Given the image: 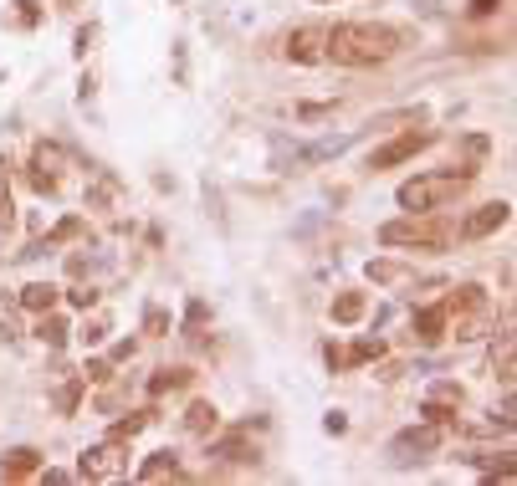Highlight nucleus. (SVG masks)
Listing matches in <instances>:
<instances>
[{"mask_svg": "<svg viewBox=\"0 0 517 486\" xmlns=\"http://www.w3.org/2000/svg\"><path fill=\"white\" fill-rule=\"evenodd\" d=\"M400 47H405V36L379 21H343L328 31V62H338V67H379Z\"/></svg>", "mask_w": 517, "mask_h": 486, "instance_id": "nucleus-1", "label": "nucleus"}, {"mask_svg": "<svg viewBox=\"0 0 517 486\" xmlns=\"http://www.w3.org/2000/svg\"><path fill=\"white\" fill-rule=\"evenodd\" d=\"M471 180H477V169H425L400 185V205L405 210H446L471 190Z\"/></svg>", "mask_w": 517, "mask_h": 486, "instance_id": "nucleus-2", "label": "nucleus"}, {"mask_svg": "<svg viewBox=\"0 0 517 486\" xmlns=\"http://www.w3.org/2000/svg\"><path fill=\"white\" fill-rule=\"evenodd\" d=\"M497 328V313H492V297L477 287V282H466L446 297V338L456 343H477Z\"/></svg>", "mask_w": 517, "mask_h": 486, "instance_id": "nucleus-3", "label": "nucleus"}, {"mask_svg": "<svg viewBox=\"0 0 517 486\" xmlns=\"http://www.w3.org/2000/svg\"><path fill=\"white\" fill-rule=\"evenodd\" d=\"M379 241L395 246V251H441L451 241V226L436 210H405L400 220H384Z\"/></svg>", "mask_w": 517, "mask_h": 486, "instance_id": "nucleus-4", "label": "nucleus"}, {"mask_svg": "<svg viewBox=\"0 0 517 486\" xmlns=\"http://www.w3.org/2000/svg\"><path fill=\"white\" fill-rule=\"evenodd\" d=\"M441 440H446V430L441 425H430V420H420V425H410V430H400L395 440H390V466H420L425 456H436L441 451Z\"/></svg>", "mask_w": 517, "mask_h": 486, "instance_id": "nucleus-5", "label": "nucleus"}, {"mask_svg": "<svg viewBox=\"0 0 517 486\" xmlns=\"http://www.w3.org/2000/svg\"><path fill=\"white\" fill-rule=\"evenodd\" d=\"M123 471H128V440H118V435H108L103 446H93V451H82V461H77L82 481H113Z\"/></svg>", "mask_w": 517, "mask_h": 486, "instance_id": "nucleus-6", "label": "nucleus"}, {"mask_svg": "<svg viewBox=\"0 0 517 486\" xmlns=\"http://www.w3.org/2000/svg\"><path fill=\"white\" fill-rule=\"evenodd\" d=\"M282 52L297 67H318V62H328V31L323 26H297V31H287Z\"/></svg>", "mask_w": 517, "mask_h": 486, "instance_id": "nucleus-7", "label": "nucleus"}, {"mask_svg": "<svg viewBox=\"0 0 517 486\" xmlns=\"http://www.w3.org/2000/svg\"><path fill=\"white\" fill-rule=\"evenodd\" d=\"M62 164H67V154L57 144H36L31 149V174H26L31 190L36 195H57L62 190Z\"/></svg>", "mask_w": 517, "mask_h": 486, "instance_id": "nucleus-8", "label": "nucleus"}, {"mask_svg": "<svg viewBox=\"0 0 517 486\" xmlns=\"http://www.w3.org/2000/svg\"><path fill=\"white\" fill-rule=\"evenodd\" d=\"M461 405H466V394H461V384L441 379L436 389L425 394V405H420V415H425L430 425H441V430H451V425L461 420Z\"/></svg>", "mask_w": 517, "mask_h": 486, "instance_id": "nucleus-9", "label": "nucleus"}, {"mask_svg": "<svg viewBox=\"0 0 517 486\" xmlns=\"http://www.w3.org/2000/svg\"><path fill=\"white\" fill-rule=\"evenodd\" d=\"M436 144V134H425V128H410V134H400V139H390V144H379L374 154H369V169L379 174V169H395V164H405V159H415L420 149H430Z\"/></svg>", "mask_w": 517, "mask_h": 486, "instance_id": "nucleus-10", "label": "nucleus"}, {"mask_svg": "<svg viewBox=\"0 0 517 486\" xmlns=\"http://www.w3.org/2000/svg\"><path fill=\"white\" fill-rule=\"evenodd\" d=\"M512 220V205L507 200H492V205H482V210H471L466 220H461V236L466 241H482V236H497L502 226Z\"/></svg>", "mask_w": 517, "mask_h": 486, "instance_id": "nucleus-11", "label": "nucleus"}, {"mask_svg": "<svg viewBox=\"0 0 517 486\" xmlns=\"http://www.w3.org/2000/svg\"><path fill=\"white\" fill-rule=\"evenodd\" d=\"M210 456L221 461V466H256L262 461V446H256L251 435H226V440H215Z\"/></svg>", "mask_w": 517, "mask_h": 486, "instance_id": "nucleus-12", "label": "nucleus"}, {"mask_svg": "<svg viewBox=\"0 0 517 486\" xmlns=\"http://www.w3.org/2000/svg\"><path fill=\"white\" fill-rule=\"evenodd\" d=\"M410 328H415V343H420V348H436V343L446 338V302H436V307H420Z\"/></svg>", "mask_w": 517, "mask_h": 486, "instance_id": "nucleus-13", "label": "nucleus"}, {"mask_svg": "<svg viewBox=\"0 0 517 486\" xmlns=\"http://www.w3.org/2000/svg\"><path fill=\"white\" fill-rule=\"evenodd\" d=\"M16 297H21V313H36V318H41V313H52V307L62 302V287H57V282H26Z\"/></svg>", "mask_w": 517, "mask_h": 486, "instance_id": "nucleus-14", "label": "nucleus"}, {"mask_svg": "<svg viewBox=\"0 0 517 486\" xmlns=\"http://www.w3.org/2000/svg\"><path fill=\"white\" fill-rule=\"evenodd\" d=\"M364 272H369L374 287H405V282H415V267H405V261H390V256H374Z\"/></svg>", "mask_w": 517, "mask_h": 486, "instance_id": "nucleus-15", "label": "nucleus"}, {"mask_svg": "<svg viewBox=\"0 0 517 486\" xmlns=\"http://www.w3.org/2000/svg\"><path fill=\"white\" fill-rule=\"evenodd\" d=\"M118 200H123V185H118V174L98 169L93 180H88V205H93V210H113Z\"/></svg>", "mask_w": 517, "mask_h": 486, "instance_id": "nucleus-16", "label": "nucleus"}, {"mask_svg": "<svg viewBox=\"0 0 517 486\" xmlns=\"http://www.w3.org/2000/svg\"><path fill=\"white\" fill-rule=\"evenodd\" d=\"M36 471H41V451H31V446H21V451H11L0 461V481H26Z\"/></svg>", "mask_w": 517, "mask_h": 486, "instance_id": "nucleus-17", "label": "nucleus"}, {"mask_svg": "<svg viewBox=\"0 0 517 486\" xmlns=\"http://www.w3.org/2000/svg\"><path fill=\"white\" fill-rule=\"evenodd\" d=\"M164 476H185V466H180L175 451H154V456L139 466V481H164Z\"/></svg>", "mask_w": 517, "mask_h": 486, "instance_id": "nucleus-18", "label": "nucleus"}, {"mask_svg": "<svg viewBox=\"0 0 517 486\" xmlns=\"http://www.w3.org/2000/svg\"><path fill=\"white\" fill-rule=\"evenodd\" d=\"M364 313H369V297H364V292H343V297H333V323L349 328V323H359Z\"/></svg>", "mask_w": 517, "mask_h": 486, "instance_id": "nucleus-19", "label": "nucleus"}, {"mask_svg": "<svg viewBox=\"0 0 517 486\" xmlns=\"http://www.w3.org/2000/svg\"><path fill=\"white\" fill-rule=\"evenodd\" d=\"M215 425H221V410H215L210 400H195V405L185 410V430H190V435H210Z\"/></svg>", "mask_w": 517, "mask_h": 486, "instance_id": "nucleus-20", "label": "nucleus"}, {"mask_svg": "<svg viewBox=\"0 0 517 486\" xmlns=\"http://www.w3.org/2000/svg\"><path fill=\"white\" fill-rule=\"evenodd\" d=\"M36 338L47 343V348H62V343H67V318L57 313V307H52V313H41V323H36Z\"/></svg>", "mask_w": 517, "mask_h": 486, "instance_id": "nucleus-21", "label": "nucleus"}, {"mask_svg": "<svg viewBox=\"0 0 517 486\" xmlns=\"http://www.w3.org/2000/svg\"><path fill=\"white\" fill-rule=\"evenodd\" d=\"M195 374L190 369H159L154 379H149V400H159V394H169V389H185Z\"/></svg>", "mask_w": 517, "mask_h": 486, "instance_id": "nucleus-22", "label": "nucleus"}, {"mask_svg": "<svg viewBox=\"0 0 517 486\" xmlns=\"http://www.w3.org/2000/svg\"><path fill=\"white\" fill-rule=\"evenodd\" d=\"M0 338H21V297H0Z\"/></svg>", "mask_w": 517, "mask_h": 486, "instance_id": "nucleus-23", "label": "nucleus"}, {"mask_svg": "<svg viewBox=\"0 0 517 486\" xmlns=\"http://www.w3.org/2000/svg\"><path fill=\"white\" fill-rule=\"evenodd\" d=\"M384 353V343L379 338H359L349 353H338V369H349V364H369V359H379Z\"/></svg>", "mask_w": 517, "mask_h": 486, "instance_id": "nucleus-24", "label": "nucleus"}, {"mask_svg": "<svg viewBox=\"0 0 517 486\" xmlns=\"http://www.w3.org/2000/svg\"><path fill=\"white\" fill-rule=\"evenodd\" d=\"M82 389H88V379H82V374H72V379H67L62 389H57V410H62V415H72V410H77Z\"/></svg>", "mask_w": 517, "mask_h": 486, "instance_id": "nucleus-25", "label": "nucleus"}, {"mask_svg": "<svg viewBox=\"0 0 517 486\" xmlns=\"http://www.w3.org/2000/svg\"><path fill=\"white\" fill-rule=\"evenodd\" d=\"M16 226V200H11V185H6V164H0V231Z\"/></svg>", "mask_w": 517, "mask_h": 486, "instance_id": "nucleus-26", "label": "nucleus"}, {"mask_svg": "<svg viewBox=\"0 0 517 486\" xmlns=\"http://www.w3.org/2000/svg\"><path fill=\"white\" fill-rule=\"evenodd\" d=\"M77 338H82V348H98V343L108 338V318H93V323H82V328H77Z\"/></svg>", "mask_w": 517, "mask_h": 486, "instance_id": "nucleus-27", "label": "nucleus"}, {"mask_svg": "<svg viewBox=\"0 0 517 486\" xmlns=\"http://www.w3.org/2000/svg\"><path fill=\"white\" fill-rule=\"evenodd\" d=\"M149 420H154V410H144V415H128V420H118V425H113V435H118V440H134V435H139Z\"/></svg>", "mask_w": 517, "mask_h": 486, "instance_id": "nucleus-28", "label": "nucleus"}, {"mask_svg": "<svg viewBox=\"0 0 517 486\" xmlns=\"http://www.w3.org/2000/svg\"><path fill=\"white\" fill-rule=\"evenodd\" d=\"M67 302H72V307H82V313H88V307L98 302V292H93V287H72V292H67Z\"/></svg>", "mask_w": 517, "mask_h": 486, "instance_id": "nucleus-29", "label": "nucleus"}, {"mask_svg": "<svg viewBox=\"0 0 517 486\" xmlns=\"http://www.w3.org/2000/svg\"><path fill=\"white\" fill-rule=\"evenodd\" d=\"M333 113V103H303V108H297V118H303V123H313V118H328Z\"/></svg>", "mask_w": 517, "mask_h": 486, "instance_id": "nucleus-30", "label": "nucleus"}, {"mask_svg": "<svg viewBox=\"0 0 517 486\" xmlns=\"http://www.w3.org/2000/svg\"><path fill=\"white\" fill-rule=\"evenodd\" d=\"M144 328H149V333H164V328H169V318H164V307H149V318H144Z\"/></svg>", "mask_w": 517, "mask_h": 486, "instance_id": "nucleus-31", "label": "nucleus"}, {"mask_svg": "<svg viewBox=\"0 0 517 486\" xmlns=\"http://www.w3.org/2000/svg\"><path fill=\"white\" fill-rule=\"evenodd\" d=\"M497 6H502V0H471V6H466V11H471V16H492Z\"/></svg>", "mask_w": 517, "mask_h": 486, "instance_id": "nucleus-32", "label": "nucleus"}, {"mask_svg": "<svg viewBox=\"0 0 517 486\" xmlns=\"http://www.w3.org/2000/svg\"><path fill=\"white\" fill-rule=\"evenodd\" d=\"M82 379H93V384H98V379H108V364H103V359H93L88 369H82Z\"/></svg>", "mask_w": 517, "mask_h": 486, "instance_id": "nucleus-33", "label": "nucleus"}, {"mask_svg": "<svg viewBox=\"0 0 517 486\" xmlns=\"http://www.w3.org/2000/svg\"><path fill=\"white\" fill-rule=\"evenodd\" d=\"M318 6H333V0H318Z\"/></svg>", "mask_w": 517, "mask_h": 486, "instance_id": "nucleus-34", "label": "nucleus"}]
</instances>
